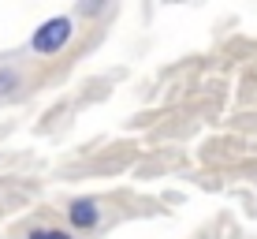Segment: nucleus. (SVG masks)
Listing matches in <instances>:
<instances>
[{
    "label": "nucleus",
    "instance_id": "nucleus-4",
    "mask_svg": "<svg viewBox=\"0 0 257 239\" xmlns=\"http://www.w3.org/2000/svg\"><path fill=\"white\" fill-rule=\"evenodd\" d=\"M104 8H108V0H75V12L82 19H97V15H104Z\"/></svg>",
    "mask_w": 257,
    "mask_h": 239
},
{
    "label": "nucleus",
    "instance_id": "nucleus-5",
    "mask_svg": "<svg viewBox=\"0 0 257 239\" xmlns=\"http://www.w3.org/2000/svg\"><path fill=\"white\" fill-rule=\"evenodd\" d=\"M26 239H75V235L64 232V228H34Z\"/></svg>",
    "mask_w": 257,
    "mask_h": 239
},
{
    "label": "nucleus",
    "instance_id": "nucleus-3",
    "mask_svg": "<svg viewBox=\"0 0 257 239\" xmlns=\"http://www.w3.org/2000/svg\"><path fill=\"white\" fill-rule=\"evenodd\" d=\"M23 90V75L12 64H0V97H12Z\"/></svg>",
    "mask_w": 257,
    "mask_h": 239
},
{
    "label": "nucleus",
    "instance_id": "nucleus-2",
    "mask_svg": "<svg viewBox=\"0 0 257 239\" xmlns=\"http://www.w3.org/2000/svg\"><path fill=\"white\" fill-rule=\"evenodd\" d=\"M101 217H104V209L97 198H71V206H67V224L75 232H93L101 224Z\"/></svg>",
    "mask_w": 257,
    "mask_h": 239
},
{
    "label": "nucleus",
    "instance_id": "nucleus-1",
    "mask_svg": "<svg viewBox=\"0 0 257 239\" xmlns=\"http://www.w3.org/2000/svg\"><path fill=\"white\" fill-rule=\"evenodd\" d=\"M71 38H75V19L71 15H52L30 34V52L34 56H56L71 45Z\"/></svg>",
    "mask_w": 257,
    "mask_h": 239
}]
</instances>
